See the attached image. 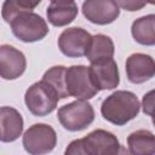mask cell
Instances as JSON below:
<instances>
[{
    "mask_svg": "<svg viewBox=\"0 0 155 155\" xmlns=\"http://www.w3.org/2000/svg\"><path fill=\"white\" fill-rule=\"evenodd\" d=\"M58 101L59 98L56 91L44 80L34 82L24 94V103L35 116H46L51 114L56 109Z\"/></svg>",
    "mask_w": 155,
    "mask_h": 155,
    "instance_id": "5",
    "label": "cell"
},
{
    "mask_svg": "<svg viewBox=\"0 0 155 155\" xmlns=\"http://www.w3.org/2000/svg\"><path fill=\"white\" fill-rule=\"evenodd\" d=\"M147 2H149V4L154 5V4H155V0H147Z\"/></svg>",
    "mask_w": 155,
    "mask_h": 155,
    "instance_id": "23",
    "label": "cell"
},
{
    "mask_svg": "<svg viewBox=\"0 0 155 155\" xmlns=\"http://www.w3.org/2000/svg\"><path fill=\"white\" fill-rule=\"evenodd\" d=\"M64 80L69 97L88 101L99 92L91 79L90 69L86 65L79 64L67 68Z\"/></svg>",
    "mask_w": 155,
    "mask_h": 155,
    "instance_id": "7",
    "label": "cell"
},
{
    "mask_svg": "<svg viewBox=\"0 0 155 155\" xmlns=\"http://www.w3.org/2000/svg\"><path fill=\"white\" fill-rule=\"evenodd\" d=\"M24 121L21 113L12 107L0 108V140L15 142L22 136Z\"/></svg>",
    "mask_w": 155,
    "mask_h": 155,
    "instance_id": "13",
    "label": "cell"
},
{
    "mask_svg": "<svg viewBox=\"0 0 155 155\" xmlns=\"http://www.w3.org/2000/svg\"><path fill=\"white\" fill-rule=\"evenodd\" d=\"M127 79L132 84H143L155 75L154 58L145 53H132L126 59Z\"/></svg>",
    "mask_w": 155,
    "mask_h": 155,
    "instance_id": "12",
    "label": "cell"
},
{
    "mask_svg": "<svg viewBox=\"0 0 155 155\" xmlns=\"http://www.w3.org/2000/svg\"><path fill=\"white\" fill-rule=\"evenodd\" d=\"M91 79L98 91L114 90L120 84V74L116 62L111 59L91 63L88 67Z\"/></svg>",
    "mask_w": 155,
    "mask_h": 155,
    "instance_id": "11",
    "label": "cell"
},
{
    "mask_svg": "<svg viewBox=\"0 0 155 155\" xmlns=\"http://www.w3.org/2000/svg\"><path fill=\"white\" fill-rule=\"evenodd\" d=\"M23 148L31 155L51 153L57 144V133L47 124H34L23 134Z\"/></svg>",
    "mask_w": 155,
    "mask_h": 155,
    "instance_id": "6",
    "label": "cell"
},
{
    "mask_svg": "<svg viewBox=\"0 0 155 155\" xmlns=\"http://www.w3.org/2000/svg\"><path fill=\"white\" fill-rule=\"evenodd\" d=\"M57 117L65 130L78 132L87 128L93 122L94 110L92 104L87 101L76 99L61 107L57 111Z\"/></svg>",
    "mask_w": 155,
    "mask_h": 155,
    "instance_id": "4",
    "label": "cell"
},
{
    "mask_svg": "<svg viewBox=\"0 0 155 155\" xmlns=\"http://www.w3.org/2000/svg\"><path fill=\"white\" fill-rule=\"evenodd\" d=\"M81 11L87 21L98 25L110 24L120 16L115 0H85Z\"/></svg>",
    "mask_w": 155,
    "mask_h": 155,
    "instance_id": "9",
    "label": "cell"
},
{
    "mask_svg": "<svg viewBox=\"0 0 155 155\" xmlns=\"http://www.w3.org/2000/svg\"><path fill=\"white\" fill-rule=\"evenodd\" d=\"M133 39L145 46L155 45V15L150 13L137 18L131 27Z\"/></svg>",
    "mask_w": 155,
    "mask_h": 155,
    "instance_id": "17",
    "label": "cell"
},
{
    "mask_svg": "<svg viewBox=\"0 0 155 155\" xmlns=\"http://www.w3.org/2000/svg\"><path fill=\"white\" fill-rule=\"evenodd\" d=\"M27 68V59L22 51L4 44L0 45V78L5 80L18 79Z\"/></svg>",
    "mask_w": 155,
    "mask_h": 155,
    "instance_id": "10",
    "label": "cell"
},
{
    "mask_svg": "<svg viewBox=\"0 0 155 155\" xmlns=\"http://www.w3.org/2000/svg\"><path fill=\"white\" fill-rule=\"evenodd\" d=\"M1 16L10 24L13 35L23 42L40 41L48 33V25L41 16L19 7L15 0L4 1Z\"/></svg>",
    "mask_w": 155,
    "mask_h": 155,
    "instance_id": "1",
    "label": "cell"
},
{
    "mask_svg": "<svg viewBox=\"0 0 155 155\" xmlns=\"http://www.w3.org/2000/svg\"><path fill=\"white\" fill-rule=\"evenodd\" d=\"M92 35L84 28L71 27L64 29L58 36V48L61 52L70 58H79L86 54Z\"/></svg>",
    "mask_w": 155,
    "mask_h": 155,
    "instance_id": "8",
    "label": "cell"
},
{
    "mask_svg": "<svg viewBox=\"0 0 155 155\" xmlns=\"http://www.w3.org/2000/svg\"><path fill=\"white\" fill-rule=\"evenodd\" d=\"M154 91H149L147 94H144L143 97V111L145 114H148L149 116L153 115V107H154Z\"/></svg>",
    "mask_w": 155,
    "mask_h": 155,
    "instance_id": "20",
    "label": "cell"
},
{
    "mask_svg": "<svg viewBox=\"0 0 155 155\" xmlns=\"http://www.w3.org/2000/svg\"><path fill=\"white\" fill-rule=\"evenodd\" d=\"M140 110V103L137 96L131 91L119 90L108 96L101 105V114L108 122L124 126L133 120Z\"/></svg>",
    "mask_w": 155,
    "mask_h": 155,
    "instance_id": "2",
    "label": "cell"
},
{
    "mask_svg": "<svg viewBox=\"0 0 155 155\" xmlns=\"http://www.w3.org/2000/svg\"><path fill=\"white\" fill-rule=\"evenodd\" d=\"M65 69L67 67L64 65H54L48 70H46L41 79L56 91L59 99H65L67 97H69L68 91L65 88V80H64Z\"/></svg>",
    "mask_w": 155,
    "mask_h": 155,
    "instance_id": "18",
    "label": "cell"
},
{
    "mask_svg": "<svg viewBox=\"0 0 155 155\" xmlns=\"http://www.w3.org/2000/svg\"><path fill=\"white\" fill-rule=\"evenodd\" d=\"M15 2H16L19 7H22V8H24V10L31 11V10H34V8L41 2V0H15Z\"/></svg>",
    "mask_w": 155,
    "mask_h": 155,
    "instance_id": "21",
    "label": "cell"
},
{
    "mask_svg": "<svg viewBox=\"0 0 155 155\" xmlns=\"http://www.w3.org/2000/svg\"><path fill=\"white\" fill-rule=\"evenodd\" d=\"M79 8L75 1H53L46 8L48 22L54 27L70 24L78 16Z\"/></svg>",
    "mask_w": 155,
    "mask_h": 155,
    "instance_id": "14",
    "label": "cell"
},
{
    "mask_svg": "<svg viewBox=\"0 0 155 155\" xmlns=\"http://www.w3.org/2000/svg\"><path fill=\"white\" fill-rule=\"evenodd\" d=\"M114 52L115 47L111 38L104 34H96L92 35L90 47L85 56L91 63H96L101 61L111 59L114 57Z\"/></svg>",
    "mask_w": 155,
    "mask_h": 155,
    "instance_id": "15",
    "label": "cell"
},
{
    "mask_svg": "<svg viewBox=\"0 0 155 155\" xmlns=\"http://www.w3.org/2000/svg\"><path fill=\"white\" fill-rule=\"evenodd\" d=\"M115 2L117 4L119 7L130 12L139 11L148 4L147 0H115Z\"/></svg>",
    "mask_w": 155,
    "mask_h": 155,
    "instance_id": "19",
    "label": "cell"
},
{
    "mask_svg": "<svg viewBox=\"0 0 155 155\" xmlns=\"http://www.w3.org/2000/svg\"><path fill=\"white\" fill-rule=\"evenodd\" d=\"M51 2H53V1H74V0H50Z\"/></svg>",
    "mask_w": 155,
    "mask_h": 155,
    "instance_id": "22",
    "label": "cell"
},
{
    "mask_svg": "<svg viewBox=\"0 0 155 155\" xmlns=\"http://www.w3.org/2000/svg\"><path fill=\"white\" fill-rule=\"evenodd\" d=\"M116 136L97 128L80 139H74L65 149V155H115L121 150Z\"/></svg>",
    "mask_w": 155,
    "mask_h": 155,
    "instance_id": "3",
    "label": "cell"
},
{
    "mask_svg": "<svg viewBox=\"0 0 155 155\" xmlns=\"http://www.w3.org/2000/svg\"><path fill=\"white\" fill-rule=\"evenodd\" d=\"M128 153L132 155L155 154L154 133L149 130H137L127 137Z\"/></svg>",
    "mask_w": 155,
    "mask_h": 155,
    "instance_id": "16",
    "label": "cell"
}]
</instances>
